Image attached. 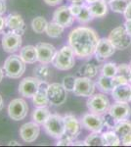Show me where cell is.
Here are the masks:
<instances>
[{
    "label": "cell",
    "instance_id": "obj_12",
    "mask_svg": "<svg viewBox=\"0 0 131 147\" xmlns=\"http://www.w3.org/2000/svg\"><path fill=\"white\" fill-rule=\"evenodd\" d=\"M22 35L13 32H6L2 37V48L7 53H15L22 46Z\"/></svg>",
    "mask_w": 131,
    "mask_h": 147
},
{
    "label": "cell",
    "instance_id": "obj_17",
    "mask_svg": "<svg viewBox=\"0 0 131 147\" xmlns=\"http://www.w3.org/2000/svg\"><path fill=\"white\" fill-rule=\"evenodd\" d=\"M127 103L128 102L116 101L115 104L111 105V107L109 109V113L118 122L127 120L131 116V108Z\"/></svg>",
    "mask_w": 131,
    "mask_h": 147
},
{
    "label": "cell",
    "instance_id": "obj_36",
    "mask_svg": "<svg viewBox=\"0 0 131 147\" xmlns=\"http://www.w3.org/2000/svg\"><path fill=\"white\" fill-rule=\"evenodd\" d=\"M102 117H103L105 127H107L110 129H115L116 125V124H118V122L113 117V116L111 115V114L109 113V111L106 114L102 115Z\"/></svg>",
    "mask_w": 131,
    "mask_h": 147
},
{
    "label": "cell",
    "instance_id": "obj_45",
    "mask_svg": "<svg viewBox=\"0 0 131 147\" xmlns=\"http://www.w3.org/2000/svg\"><path fill=\"white\" fill-rule=\"evenodd\" d=\"M6 3L4 0H0V15H3L4 13L6 12Z\"/></svg>",
    "mask_w": 131,
    "mask_h": 147
},
{
    "label": "cell",
    "instance_id": "obj_25",
    "mask_svg": "<svg viewBox=\"0 0 131 147\" xmlns=\"http://www.w3.org/2000/svg\"><path fill=\"white\" fill-rule=\"evenodd\" d=\"M33 76L40 82H48L51 78V71L46 66V64L40 63L33 69Z\"/></svg>",
    "mask_w": 131,
    "mask_h": 147
},
{
    "label": "cell",
    "instance_id": "obj_34",
    "mask_svg": "<svg viewBox=\"0 0 131 147\" xmlns=\"http://www.w3.org/2000/svg\"><path fill=\"white\" fill-rule=\"evenodd\" d=\"M77 19V21L79 23L87 24V23H89L90 21H92L93 19H94V17H93L92 14L90 13L89 9H88V6L82 5L81 11H80V13L78 14Z\"/></svg>",
    "mask_w": 131,
    "mask_h": 147
},
{
    "label": "cell",
    "instance_id": "obj_32",
    "mask_svg": "<svg viewBox=\"0 0 131 147\" xmlns=\"http://www.w3.org/2000/svg\"><path fill=\"white\" fill-rule=\"evenodd\" d=\"M86 146H104V139L101 132H92L84 140Z\"/></svg>",
    "mask_w": 131,
    "mask_h": 147
},
{
    "label": "cell",
    "instance_id": "obj_8",
    "mask_svg": "<svg viewBox=\"0 0 131 147\" xmlns=\"http://www.w3.org/2000/svg\"><path fill=\"white\" fill-rule=\"evenodd\" d=\"M28 105L23 98L13 99L8 106V115L14 121H22L27 117Z\"/></svg>",
    "mask_w": 131,
    "mask_h": 147
},
{
    "label": "cell",
    "instance_id": "obj_33",
    "mask_svg": "<svg viewBox=\"0 0 131 147\" xmlns=\"http://www.w3.org/2000/svg\"><path fill=\"white\" fill-rule=\"evenodd\" d=\"M130 2V0H112L109 3V5L110 8L114 12L123 14V12L125 11V9L127 8V6L129 5Z\"/></svg>",
    "mask_w": 131,
    "mask_h": 147
},
{
    "label": "cell",
    "instance_id": "obj_19",
    "mask_svg": "<svg viewBox=\"0 0 131 147\" xmlns=\"http://www.w3.org/2000/svg\"><path fill=\"white\" fill-rule=\"evenodd\" d=\"M6 20V28H8L10 32H16L21 35H23L26 32V24L24 21L23 17L19 14L13 13L9 14L5 18Z\"/></svg>",
    "mask_w": 131,
    "mask_h": 147
},
{
    "label": "cell",
    "instance_id": "obj_13",
    "mask_svg": "<svg viewBox=\"0 0 131 147\" xmlns=\"http://www.w3.org/2000/svg\"><path fill=\"white\" fill-rule=\"evenodd\" d=\"M75 16L71 13L70 7L69 6H60L55 10L53 14V21L64 28H70L73 26V22H75Z\"/></svg>",
    "mask_w": 131,
    "mask_h": 147
},
{
    "label": "cell",
    "instance_id": "obj_20",
    "mask_svg": "<svg viewBox=\"0 0 131 147\" xmlns=\"http://www.w3.org/2000/svg\"><path fill=\"white\" fill-rule=\"evenodd\" d=\"M115 131L120 136L121 144L125 146L131 145V122L128 120L120 121L116 124Z\"/></svg>",
    "mask_w": 131,
    "mask_h": 147
},
{
    "label": "cell",
    "instance_id": "obj_39",
    "mask_svg": "<svg viewBox=\"0 0 131 147\" xmlns=\"http://www.w3.org/2000/svg\"><path fill=\"white\" fill-rule=\"evenodd\" d=\"M73 139L65 134L63 136L58 139V141H57L56 144L57 145H60V146H68V145H73Z\"/></svg>",
    "mask_w": 131,
    "mask_h": 147
},
{
    "label": "cell",
    "instance_id": "obj_22",
    "mask_svg": "<svg viewBox=\"0 0 131 147\" xmlns=\"http://www.w3.org/2000/svg\"><path fill=\"white\" fill-rule=\"evenodd\" d=\"M112 96L116 101L129 102L131 100V84L130 82L118 85L112 91Z\"/></svg>",
    "mask_w": 131,
    "mask_h": 147
},
{
    "label": "cell",
    "instance_id": "obj_51",
    "mask_svg": "<svg viewBox=\"0 0 131 147\" xmlns=\"http://www.w3.org/2000/svg\"><path fill=\"white\" fill-rule=\"evenodd\" d=\"M3 76H4V70H2V69L0 68V82H1L2 79H3Z\"/></svg>",
    "mask_w": 131,
    "mask_h": 147
},
{
    "label": "cell",
    "instance_id": "obj_37",
    "mask_svg": "<svg viewBox=\"0 0 131 147\" xmlns=\"http://www.w3.org/2000/svg\"><path fill=\"white\" fill-rule=\"evenodd\" d=\"M64 87L67 89L68 91H73L75 88V79L73 76H67L63 79V84Z\"/></svg>",
    "mask_w": 131,
    "mask_h": 147
},
{
    "label": "cell",
    "instance_id": "obj_15",
    "mask_svg": "<svg viewBox=\"0 0 131 147\" xmlns=\"http://www.w3.org/2000/svg\"><path fill=\"white\" fill-rule=\"evenodd\" d=\"M37 55H38V62L42 64H49L52 63L55 54H56V48L52 44L47 42H39L36 44Z\"/></svg>",
    "mask_w": 131,
    "mask_h": 147
},
{
    "label": "cell",
    "instance_id": "obj_46",
    "mask_svg": "<svg viewBox=\"0 0 131 147\" xmlns=\"http://www.w3.org/2000/svg\"><path fill=\"white\" fill-rule=\"evenodd\" d=\"M124 28H126L127 32L129 34V35L131 36V20H126L124 23Z\"/></svg>",
    "mask_w": 131,
    "mask_h": 147
},
{
    "label": "cell",
    "instance_id": "obj_10",
    "mask_svg": "<svg viewBox=\"0 0 131 147\" xmlns=\"http://www.w3.org/2000/svg\"><path fill=\"white\" fill-rule=\"evenodd\" d=\"M40 80L35 77H28L21 80L19 84V93L26 98H32L38 90Z\"/></svg>",
    "mask_w": 131,
    "mask_h": 147
},
{
    "label": "cell",
    "instance_id": "obj_23",
    "mask_svg": "<svg viewBox=\"0 0 131 147\" xmlns=\"http://www.w3.org/2000/svg\"><path fill=\"white\" fill-rule=\"evenodd\" d=\"M20 57L26 64H34L38 61L36 47L33 45H27L21 48Z\"/></svg>",
    "mask_w": 131,
    "mask_h": 147
},
{
    "label": "cell",
    "instance_id": "obj_29",
    "mask_svg": "<svg viewBox=\"0 0 131 147\" xmlns=\"http://www.w3.org/2000/svg\"><path fill=\"white\" fill-rule=\"evenodd\" d=\"M78 73L80 74L81 77L93 79V78L96 77L97 74H98V67L92 63H85L79 68Z\"/></svg>",
    "mask_w": 131,
    "mask_h": 147
},
{
    "label": "cell",
    "instance_id": "obj_16",
    "mask_svg": "<svg viewBox=\"0 0 131 147\" xmlns=\"http://www.w3.org/2000/svg\"><path fill=\"white\" fill-rule=\"evenodd\" d=\"M66 125V134L75 141L81 131V122L73 114H66L64 116Z\"/></svg>",
    "mask_w": 131,
    "mask_h": 147
},
{
    "label": "cell",
    "instance_id": "obj_43",
    "mask_svg": "<svg viewBox=\"0 0 131 147\" xmlns=\"http://www.w3.org/2000/svg\"><path fill=\"white\" fill-rule=\"evenodd\" d=\"M5 28H6V20L5 18L2 17V15H0V34L4 32Z\"/></svg>",
    "mask_w": 131,
    "mask_h": 147
},
{
    "label": "cell",
    "instance_id": "obj_18",
    "mask_svg": "<svg viewBox=\"0 0 131 147\" xmlns=\"http://www.w3.org/2000/svg\"><path fill=\"white\" fill-rule=\"evenodd\" d=\"M116 47L113 45L109 38H101L98 42L96 51H95V57L97 60L104 61L110 58L115 54Z\"/></svg>",
    "mask_w": 131,
    "mask_h": 147
},
{
    "label": "cell",
    "instance_id": "obj_28",
    "mask_svg": "<svg viewBox=\"0 0 131 147\" xmlns=\"http://www.w3.org/2000/svg\"><path fill=\"white\" fill-rule=\"evenodd\" d=\"M64 30H65V28H64L63 26H61L60 24H58L53 21V22L48 23L45 32H46L49 37H52V38H58V37H60L61 35L63 34Z\"/></svg>",
    "mask_w": 131,
    "mask_h": 147
},
{
    "label": "cell",
    "instance_id": "obj_53",
    "mask_svg": "<svg viewBox=\"0 0 131 147\" xmlns=\"http://www.w3.org/2000/svg\"><path fill=\"white\" fill-rule=\"evenodd\" d=\"M128 80H129V82L131 84V67H130V73H129V79H128Z\"/></svg>",
    "mask_w": 131,
    "mask_h": 147
},
{
    "label": "cell",
    "instance_id": "obj_31",
    "mask_svg": "<svg viewBox=\"0 0 131 147\" xmlns=\"http://www.w3.org/2000/svg\"><path fill=\"white\" fill-rule=\"evenodd\" d=\"M97 84H98L99 88L104 92H112L113 89L115 88V87H114V84H113V78L107 77V76H104V75L99 77Z\"/></svg>",
    "mask_w": 131,
    "mask_h": 147
},
{
    "label": "cell",
    "instance_id": "obj_48",
    "mask_svg": "<svg viewBox=\"0 0 131 147\" xmlns=\"http://www.w3.org/2000/svg\"><path fill=\"white\" fill-rule=\"evenodd\" d=\"M8 145H17V146H20V143L16 140H13V141H9L8 142Z\"/></svg>",
    "mask_w": 131,
    "mask_h": 147
},
{
    "label": "cell",
    "instance_id": "obj_21",
    "mask_svg": "<svg viewBox=\"0 0 131 147\" xmlns=\"http://www.w3.org/2000/svg\"><path fill=\"white\" fill-rule=\"evenodd\" d=\"M48 85V82H40L38 90L32 97L33 105L35 107H47V105L49 104L48 96H47Z\"/></svg>",
    "mask_w": 131,
    "mask_h": 147
},
{
    "label": "cell",
    "instance_id": "obj_11",
    "mask_svg": "<svg viewBox=\"0 0 131 147\" xmlns=\"http://www.w3.org/2000/svg\"><path fill=\"white\" fill-rule=\"evenodd\" d=\"M80 122L85 129L92 132H101L105 127L103 117L91 112L84 114Z\"/></svg>",
    "mask_w": 131,
    "mask_h": 147
},
{
    "label": "cell",
    "instance_id": "obj_1",
    "mask_svg": "<svg viewBox=\"0 0 131 147\" xmlns=\"http://www.w3.org/2000/svg\"><path fill=\"white\" fill-rule=\"evenodd\" d=\"M99 37L93 28L78 27L73 28L68 37L69 45L73 48L75 56L88 58L95 54Z\"/></svg>",
    "mask_w": 131,
    "mask_h": 147
},
{
    "label": "cell",
    "instance_id": "obj_42",
    "mask_svg": "<svg viewBox=\"0 0 131 147\" xmlns=\"http://www.w3.org/2000/svg\"><path fill=\"white\" fill-rule=\"evenodd\" d=\"M123 16H124L125 20H131V2L125 9V11L123 12Z\"/></svg>",
    "mask_w": 131,
    "mask_h": 147
},
{
    "label": "cell",
    "instance_id": "obj_40",
    "mask_svg": "<svg viewBox=\"0 0 131 147\" xmlns=\"http://www.w3.org/2000/svg\"><path fill=\"white\" fill-rule=\"evenodd\" d=\"M128 82V79H126L125 77H122V76L120 75H116L115 77H113V84H114V87H116L118 85L126 84Z\"/></svg>",
    "mask_w": 131,
    "mask_h": 147
},
{
    "label": "cell",
    "instance_id": "obj_47",
    "mask_svg": "<svg viewBox=\"0 0 131 147\" xmlns=\"http://www.w3.org/2000/svg\"><path fill=\"white\" fill-rule=\"evenodd\" d=\"M73 145H79V146H82V145H85V142H84V141H73Z\"/></svg>",
    "mask_w": 131,
    "mask_h": 147
},
{
    "label": "cell",
    "instance_id": "obj_52",
    "mask_svg": "<svg viewBox=\"0 0 131 147\" xmlns=\"http://www.w3.org/2000/svg\"><path fill=\"white\" fill-rule=\"evenodd\" d=\"M95 1H97V0H85V2L88 4H90V3H93V2H95Z\"/></svg>",
    "mask_w": 131,
    "mask_h": 147
},
{
    "label": "cell",
    "instance_id": "obj_24",
    "mask_svg": "<svg viewBox=\"0 0 131 147\" xmlns=\"http://www.w3.org/2000/svg\"><path fill=\"white\" fill-rule=\"evenodd\" d=\"M88 9L94 18H103L108 13V5L103 0H97L90 3L88 5Z\"/></svg>",
    "mask_w": 131,
    "mask_h": 147
},
{
    "label": "cell",
    "instance_id": "obj_7",
    "mask_svg": "<svg viewBox=\"0 0 131 147\" xmlns=\"http://www.w3.org/2000/svg\"><path fill=\"white\" fill-rule=\"evenodd\" d=\"M67 92L68 90L64 87L63 84L54 82L48 85L47 88V96L49 103L54 106H60L67 100Z\"/></svg>",
    "mask_w": 131,
    "mask_h": 147
},
{
    "label": "cell",
    "instance_id": "obj_49",
    "mask_svg": "<svg viewBox=\"0 0 131 147\" xmlns=\"http://www.w3.org/2000/svg\"><path fill=\"white\" fill-rule=\"evenodd\" d=\"M71 3H78V4H82V2H84L85 0H69Z\"/></svg>",
    "mask_w": 131,
    "mask_h": 147
},
{
    "label": "cell",
    "instance_id": "obj_2",
    "mask_svg": "<svg viewBox=\"0 0 131 147\" xmlns=\"http://www.w3.org/2000/svg\"><path fill=\"white\" fill-rule=\"evenodd\" d=\"M75 54L70 45H65L55 54L52 64L61 71H68L73 68L75 64Z\"/></svg>",
    "mask_w": 131,
    "mask_h": 147
},
{
    "label": "cell",
    "instance_id": "obj_6",
    "mask_svg": "<svg viewBox=\"0 0 131 147\" xmlns=\"http://www.w3.org/2000/svg\"><path fill=\"white\" fill-rule=\"evenodd\" d=\"M108 38L118 50H124L131 44V36L127 32L126 28L122 26L114 28L109 34Z\"/></svg>",
    "mask_w": 131,
    "mask_h": 147
},
{
    "label": "cell",
    "instance_id": "obj_30",
    "mask_svg": "<svg viewBox=\"0 0 131 147\" xmlns=\"http://www.w3.org/2000/svg\"><path fill=\"white\" fill-rule=\"evenodd\" d=\"M47 25H48V22L42 16L35 17L32 22V28L35 34H43V32H45Z\"/></svg>",
    "mask_w": 131,
    "mask_h": 147
},
{
    "label": "cell",
    "instance_id": "obj_3",
    "mask_svg": "<svg viewBox=\"0 0 131 147\" xmlns=\"http://www.w3.org/2000/svg\"><path fill=\"white\" fill-rule=\"evenodd\" d=\"M4 73L10 79H20L26 72V63L20 55L12 54L4 62Z\"/></svg>",
    "mask_w": 131,
    "mask_h": 147
},
{
    "label": "cell",
    "instance_id": "obj_4",
    "mask_svg": "<svg viewBox=\"0 0 131 147\" xmlns=\"http://www.w3.org/2000/svg\"><path fill=\"white\" fill-rule=\"evenodd\" d=\"M43 125L47 134L53 138L59 139L66 134L64 116L58 115V114H51Z\"/></svg>",
    "mask_w": 131,
    "mask_h": 147
},
{
    "label": "cell",
    "instance_id": "obj_55",
    "mask_svg": "<svg viewBox=\"0 0 131 147\" xmlns=\"http://www.w3.org/2000/svg\"><path fill=\"white\" fill-rule=\"evenodd\" d=\"M130 101H131V100H130Z\"/></svg>",
    "mask_w": 131,
    "mask_h": 147
},
{
    "label": "cell",
    "instance_id": "obj_50",
    "mask_svg": "<svg viewBox=\"0 0 131 147\" xmlns=\"http://www.w3.org/2000/svg\"><path fill=\"white\" fill-rule=\"evenodd\" d=\"M4 107V104H3V98H2V96L0 95V111L3 109Z\"/></svg>",
    "mask_w": 131,
    "mask_h": 147
},
{
    "label": "cell",
    "instance_id": "obj_41",
    "mask_svg": "<svg viewBox=\"0 0 131 147\" xmlns=\"http://www.w3.org/2000/svg\"><path fill=\"white\" fill-rule=\"evenodd\" d=\"M70 7V10H71V13L75 16V18L78 16V14L80 13L81 11V8H82V4H78V3H71Z\"/></svg>",
    "mask_w": 131,
    "mask_h": 147
},
{
    "label": "cell",
    "instance_id": "obj_38",
    "mask_svg": "<svg viewBox=\"0 0 131 147\" xmlns=\"http://www.w3.org/2000/svg\"><path fill=\"white\" fill-rule=\"evenodd\" d=\"M129 73H130L129 65H127V64H121V65L118 66V73H116V75L122 76V77H125L126 79H129Z\"/></svg>",
    "mask_w": 131,
    "mask_h": 147
},
{
    "label": "cell",
    "instance_id": "obj_5",
    "mask_svg": "<svg viewBox=\"0 0 131 147\" xmlns=\"http://www.w3.org/2000/svg\"><path fill=\"white\" fill-rule=\"evenodd\" d=\"M86 105L88 110L91 113L98 114L101 116L108 112L111 107L108 96H106V94L104 93H96L88 97Z\"/></svg>",
    "mask_w": 131,
    "mask_h": 147
},
{
    "label": "cell",
    "instance_id": "obj_44",
    "mask_svg": "<svg viewBox=\"0 0 131 147\" xmlns=\"http://www.w3.org/2000/svg\"><path fill=\"white\" fill-rule=\"evenodd\" d=\"M43 1L49 6H57L60 3H62L63 0H43Z\"/></svg>",
    "mask_w": 131,
    "mask_h": 147
},
{
    "label": "cell",
    "instance_id": "obj_54",
    "mask_svg": "<svg viewBox=\"0 0 131 147\" xmlns=\"http://www.w3.org/2000/svg\"><path fill=\"white\" fill-rule=\"evenodd\" d=\"M103 1H105L106 3H110V2H111L112 0H103Z\"/></svg>",
    "mask_w": 131,
    "mask_h": 147
},
{
    "label": "cell",
    "instance_id": "obj_14",
    "mask_svg": "<svg viewBox=\"0 0 131 147\" xmlns=\"http://www.w3.org/2000/svg\"><path fill=\"white\" fill-rule=\"evenodd\" d=\"M40 134V127L37 123L28 122L24 124L20 129V136L25 142L32 143L37 139Z\"/></svg>",
    "mask_w": 131,
    "mask_h": 147
},
{
    "label": "cell",
    "instance_id": "obj_9",
    "mask_svg": "<svg viewBox=\"0 0 131 147\" xmlns=\"http://www.w3.org/2000/svg\"><path fill=\"white\" fill-rule=\"evenodd\" d=\"M95 84L89 78L79 77L75 79L73 93L79 97H90L94 94Z\"/></svg>",
    "mask_w": 131,
    "mask_h": 147
},
{
    "label": "cell",
    "instance_id": "obj_26",
    "mask_svg": "<svg viewBox=\"0 0 131 147\" xmlns=\"http://www.w3.org/2000/svg\"><path fill=\"white\" fill-rule=\"evenodd\" d=\"M50 115L51 113L47 107H37L32 113V120L38 125H44Z\"/></svg>",
    "mask_w": 131,
    "mask_h": 147
},
{
    "label": "cell",
    "instance_id": "obj_27",
    "mask_svg": "<svg viewBox=\"0 0 131 147\" xmlns=\"http://www.w3.org/2000/svg\"><path fill=\"white\" fill-rule=\"evenodd\" d=\"M104 139V146H120L121 140L115 130H110L102 134Z\"/></svg>",
    "mask_w": 131,
    "mask_h": 147
},
{
    "label": "cell",
    "instance_id": "obj_35",
    "mask_svg": "<svg viewBox=\"0 0 131 147\" xmlns=\"http://www.w3.org/2000/svg\"><path fill=\"white\" fill-rule=\"evenodd\" d=\"M116 73H118V66L113 62L106 63L102 68V75L107 76V77L113 78L116 75Z\"/></svg>",
    "mask_w": 131,
    "mask_h": 147
}]
</instances>
